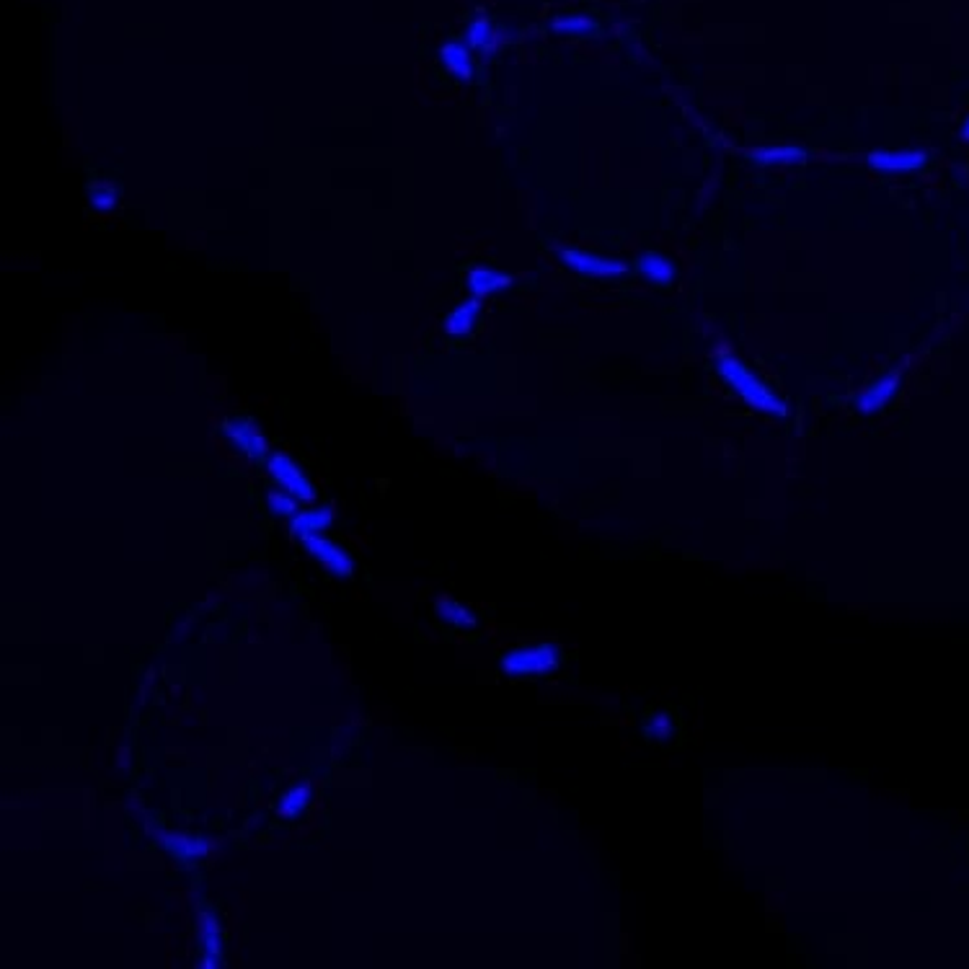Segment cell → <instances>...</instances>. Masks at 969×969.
<instances>
[{"instance_id":"6da1fadb","label":"cell","mask_w":969,"mask_h":969,"mask_svg":"<svg viewBox=\"0 0 969 969\" xmlns=\"http://www.w3.org/2000/svg\"><path fill=\"white\" fill-rule=\"evenodd\" d=\"M716 373L747 406H753L757 411H765V414H776V417L786 414V403L780 401L779 396L757 378L745 362H739L729 352H721L716 357Z\"/></svg>"},{"instance_id":"7a4b0ae2","label":"cell","mask_w":969,"mask_h":969,"mask_svg":"<svg viewBox=\"0 0 969 969\" xmlns=\"http://www.w3.org/2000/svg\"><path fill=\"white\" fill-rule=\"evenodd\" d=\"M564 662V652L556 644H530L512 649L501 657V672L507 678H545Z\"/></svg>"},{"instance_id":"3957f363","label":"cell","mask_w":969,"mask_h":969,"mask_svg":"<svg viewBox=\"0 0 969 969\" xmlns=\"http://www.w3.org/2000/svg\"><path fill=\"white\" fill-rule=\"evenodd\" d=\"M266 471H269V476L274 478V484H277L280 489H284L287 494H292L298 501H313V499L318 497V494H316V486L310 484V478H308L303 468H300L290 455L272 452V455L266 458Z\"/></svg>"},{"instance_id":"277c9868","label":"cell","mask_w":969,"mask_h":969,"mask_svg":"<svg viewBox=\"0 0 969 969\" xmlns=\"http://www.w3.org/2000/svg\"><path fill=\"white\" fill-rule=\"evenodd\" d=\"M559 261L569 266L571 272L582 274V277H602V280H613L628 272V264L611 257H600L585 249H561Z\"/></svg>"},{"instance_id":"5b68a950","label":"cell","mask_w":969,"mask_h":969,"mask_svg":"<svg viewBox=\"0 0 969 969\" xmlns=\"http://www.w3.org/2000/svg\"><path fill=\"white\" fill-rule=\"evenodd\" d=\"M220 432L223 437L233 445V448L246 455L249 460H266L272 452H269V442L266 437L261 434V429L257 422L251 419H243V417H236V419H225L220 425Z\"/></svg>"},{"instance_id":"8992f818","label":"cell","mask_w":969,"mask_h":969,"mask_svg":"<svg viewBox=\"0 0 969 969\" xmlns=\"http://www.w3.org/2000/svg\"><path fill=\"white\" fill-rule=\"evenodd\" d=\"M303 548H306L308 553H310L321 567L326 569L329 574H333V577L350 579V577L355 574L352 556H350L341 545L329 541V538H324V535H308V538H303Z\"/></svg>"},{"instance_id":"52a82bcc","label":"cell","mask_w":969,"mask_h":969,"mask_svg":"<svg viewBox=\"0 0 969 969\" xmlns=\"http://www.w3.org/2000/svg\"><path fill=\"white\" fill-rule=\"evenodd\" d=\"M197 936H199V948H202V959L199 967H217L220 965V946H223V928L220 921L213 913H199L197 915Z\"/></svg>"},{"instance_id":"ba28073f","label":"cell","mask_w":969,"mask_h":969,"mask_svg":"<svg viewBox=\"0 0 969 969\" xmlns=\"http://www.w3.org/2000/svg\"><path fill=\"white\" fill-rule=\"evenodd\" d=\"M636 269L638 274L654 287H667V284L675 282V277H678L675 261L662 251H644L636 259Z\"/></svg>"},{"instance_id":"9c48e42d","label":"cell","mask_w":969,"mask_h":969,"mask_svg":"<svg viewBox=\"0 0 969 969\" xmlns=\"http://www.w3.org/2000/svg\"><path fill=\"white\" fill-rule=\"evenodd\" d=\"M928 156L923 150H874L869 153V166L884 173H897V171H915L925 166Z\"/></svg>"},{"instance_id":"30bf717a","label":"cell","mask_w":969,"mask_h":969,"mask_svg":"<svg viewBox=\"0 0 969 969\" xmlns=\"http://www.w3.org/2000/svg\"><path fill=\"white\" fill-rule=\"evenodd\" d=\"M899 378H902V373L895 370V373H887L884 378L874 380V383L858 396V409L866 411V414H872V411H879L881 406H887L889 399L895 396V391H897Z\"/></svg>"},{"instance_id":"8fae6325","label":"cell","mask_w":969,"mask_h":969,"mask_svg":"<svg viewBox=\"0 0 969 969\" xmlns=\"http://www.w3.org/2000/svg\"><path fill=\"white\" fill-rule=\"evenodd\" d=\"M333 507H318V510H308V512H298L290 518V533L295 538H308V535H321L329 525L333 522Z\"/></svg>"},{"instance_id":"7c38bea8","label":"cell","mask_w":969,"mask_h":969,"mask_svg":"<svg viewBox=\"0 0 969 969\" xmlns=\"http://www.w3.org/2000/svg\"><path fill=\"white\" fill-rule=\"evenodd\" d=\"M478 313H481V300L471 295L466 303H460L445 316V324H442L445 333H450V336H468L473 332V326H476V321H478Z\"/></svg>"},{"instance_id":"4fadbf2b","label":"cell","mask_w":969,"mask_h":969,"mask_svg":"<svg viewBox=\"0 0 969 969\" xmlns=\"http://www.w3.org/2000/svg\"><path fill=\"white\" fill-rule=\"evenodd\" d=\"M510 282H512V277H510V274L497 272V269H489V266H478V269H473L471 274H468L471 295L473 298H478V300H484V298L494 295V292H499V290L510 287Z\"/></svg>"},{"instance_id":"5bb4252c","label":"cell","mask_w":969,"mask_h":969,"mask_svg":"<svg viewBox=\"0 0 969 969\" xmlns=\"http://www.w3.org/2000/svg\"><path fill=\"white\" fill-rule=\"evenodd\" d=\"M161 846L166 848L168 853H173L179 861H191V858H202L207 855V840L202 838H191V835H176V832H166V835H158Z\"/></svg>"},{"instance_id":"9a60e30c","label":"cell","mask_w":969,"mask_h":969,"mask_svg":"<svg viewBox=\"0 0 969 969\" xmlns=\"http://www.w3.org/2000/svg\"><path fill=\"white\" fill-rule=\"evenodd\" d=\"M440 60H442V65H445L452 75H458V78H471L473 75L471 52H468V47L458 45V42H448V45H442V49H440Z\"/></svg>"},{"instance_id":"2e32d148","label":"cell","mask_w":969,"mask_h":969,"mask_svg":"<svg viewBox=\"0 0 969 969\" xmlns=\"http://www.w3.org/2000/svg\"><path fill=\"white\" fill-rule=\"evenodd\" d=\"M437 615H440L445 623L455 626V628H471V626H476V615H473L468 608H463L460 602L450 600V597H440V600H437Z\"/></svg>"},{"instance_id":"e0dca14e","label":"cell","mask_w":969,"mask_h":969,"mask_svg":"<svg viewBox=\"0 0 969 969\" xmlns=\"http://www.w3.org/2000/svg\"><path fill=\"white\" fill-rule=\"evenodd\" d=\"M750 158H753L755 164H794V161L804 158V150L802 147H786V145H780V147H760V150L750 153Z\"/></svg>"},{"instance_id":"ac0fdd59","label":"cell","mask_w":969,"mask_h":969,"mask_svg":"<svg viewBox=\"0 0 969 969\" xmlns=\"http://www.w3.org/2000/svg\"><path fill=\"white\" fill-rule=\"evenodd\" d=\"M310 802V786L308 783H298L295 788H290L280 802V814L282 817H298L303 809Z\"/></svg>"},{"instance_id":"d6986e66","label":"cell","mask_w":969,"mask_h":969,"mask_svg":"<svg viewBox=\"0 0 969 969\" xmlns=\"http://www.w3.org/2000/svg\"><path fill=\"white\" fill-rule=\"evenodd\" d=\"M468 45H471L473 49H492V45H494V26H492V21L486 19V16H478V19H473V24L468 26Z\"/></svg>"},{"instance_id":"ffe728a7","label":"cell","mask_w":969,"mask_h":969,"mask_svg":"<svg viewBox=\"0 0 969 969\" xmlns=\"http://www.w3.org/2000/svg\"><path fill=\"white\" fill-rule=\"evenodd\" d=\"M266 504H269V510H272L274 515H280V518L298 515V499L292 497V494H287L284 489L269 492V494H266Z\"/></svg>"},{"instance_id":"44dd1931","label":"cell","mask_w":969,"mask_h":969,"mask_svg":"<svg viewBox=\"0 0 969 969\" xmlns=\"http://www.w3.org/2000/svg\"><path fill=\"white\" fill-rule=\"evenodd\" d=\"M117 199L119 190L114 184H109V181H101V184L91 187V205H94L96 210H101V213L112 210V207L117 205Z\"/></svg>"},{"instance_id":"7402d4cb","label":"cell","mask_w":969,"mask_h":969,"mask_svg":"<svg viewBox=\"0 0 969 969\" xmlns=\"http://www.w3.org/2000/svg\"><path fill=\"white\" fill-rule=\"evenodd\" d=\"M553 29L561 31V34H585V31H592L594 24L587 16H561L553 21Z\"/></svg>"},{"instance_id":"603a6c76","label":"cell","mask_w":969,"mask_h":969,"mask_svg":"<svg viewBox=\"0 0 969 969\" xmlns=\"http://www.w3.org/2000/svg\"><path fill=\"white\" fill-rule=\"evenodd\" d=\"M962 138L969 140V117H967V122H965V127H962Z\"/></svg>"}]
</instances>
